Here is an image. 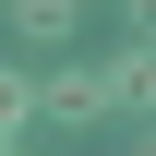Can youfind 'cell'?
I'll return each mask as SVG.
<instances>
[{"mask_svg": "<svg viewBox=\"0 0 156 156\" xmlns=\"http://www.w3.org/2000/svg\"><path fill=\"white\" fill-rule=\"evenodd\" d=\"M12 24L24 36H72V0H12Z\"/></svg>", "mask_w": 156, "mask_h": 156, "instance_id": "3", "label": "cell"}, {"mask_svg": "<svg viewBox=\"0 0 156 156\" xmlns=\"http://www.w3.org/2000/svg\"><path fill=\"white\" fill-rule=\"evenodd\" d=\"M96 84H108V108H156V48H120Z\"/></svg>", "mask_w": 156, "mask_h": 156, "instance_id": "2", "label": "cell"}, {"mask_svg": "<svg viewBox=\"0 0 156 156\" xmlns=\"http://www.w3.org/2000/svg\"><path fill=\"white\" fill-rule=\"evenodd\" d=\"M0 156H12V144H0Z\"/></svg>", "mask_w": 156, "mask_h": 156, "instance_id": "6", "label": "cell"}, {"mask_svg": "<svg viewBox=\"0 0 156 156\" xmlns=\"http://www.w3.org/2000/svg\"><path fill=\"white\" fill-rule=\"evenodd\" d=\"M36 108L48 120H108V84L96 72H60V84H36Z\"/></svg>", "mask_w": 156, "mask_h": 156, "instance_id": "1", "label": "cell"}, {"mask_svg": "<svg viewBox=\"0 0 156 156\" xmlns=\"http://www.w3.org/2000/svg\"><path fill=\"white\" fill-rule=\"evenodd\" d=\"M24 108H36V84H24L12 60H0V144H12V120H24Z\"/></svg>", "mask_w": 156, "mask_h": 156, "instance_id": "4", "label": "cell"}, {"mask_svg": "<svg viewBox=\"0 0 156 156\" xmlns=\"http://www.w3.org/2000/svg\"><path fill=\"white\" fill-rule=\"evenodd\" d=\"M132 12H144V24H156V0H132Z\"/></svg>", "mask_w": 156, "mask_h": 156, "instance_id": "5", "label": "cell"}]
</instances>
